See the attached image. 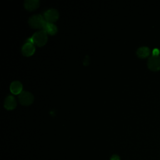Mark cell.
Returning <instances> with one entry per match:
<instances>
[{
  "label": "cell",
  "mask_w": 160,
  "mask_h": 160,
  "mask_svg": "<svg viewBox=\"0 0 160 160\" xmlns=\"http://www.w3.org/2000/svg\"><path fill=\"white\" fill-rule=\"evenodd\" d=\"M151 50L148 46H141L136 50V54L140 58H145L150 54Z\"/></svg>",
  "instance_id": "obj_10"
},
{
  "label": "cell",
  "mask_w": 160,
  "mask_h": 160,
  "mask_svg": "<svg viewBox=\"0 0 160 160\" xmlns=\"http://www.w3.org/2000/svg\"><path fill=\"white\" fill-rule=\"evenodd\" d=\"M44 18L46 21L52 23L58 20L59 18V12L56 9L51 8L44 12Z\"/></svg>",
  "instance_id": "obj_5"
},
{
  "label": "cell",
  "mask_w": 160,
  "mask_h": 160,
  "mask_svg": "<svg viewBox=\"0 0 160 160\" xmlns=\"http://www.w3.org/2000/svg\"><path fill=\"white\" fill-rule=\"evenodd\" d=\"M39 1L38 0H26L24 2V8L29 11H32L39 7Z\"/></svg>",
  "instance_id": "obj_9"
},
{
  "label": "cell",
  "mask_w": 160,
  "mask_h": 160,
  "mask_svg": "<svg viewBox=\"0 0 160 160\" xmlns=\"http://www.w3.org/2000/svg\"><path fill=\"white\" fill-rule=\"evenodd\" d=\"M18 99L22 105L28 106L32 103L34 96L30 92L23 91L18 95Z\"/></svg>",
  "instance_id": "obj_3"
},
{
  "label": "cell",
  "mask_w": 160,
  "mask_h": 160,
  "mask_svg": "<svg viewBox=\"0 0 160 160\" xmlns=\"http://www.w3.org/2000/svg\"><path fill=\"white\" fill-rule=\"evenodd\" d=\"M159 53H160L159 49L158 48H154V49L152 50V55H154V56H159Z\"/></svg>",
  "instance_id": "obj_12"
},
{
  "label": "cell",
  "mask_w": 160,
  "mask_h": 160,
  "mask_svg": "<svg viewBox=\"0 0 160 160\" xmlns=\"http://www.w3.org/2000/svg\"><path fill=\"white\" fill-rule=\"evenodd\" d=\"M22 90V85L21 82L14 81L10 85V91L14 94H19Z\"/></svg>",
  "instance_id": "obj_8"
},
{
  "label": "cell",
  "mask_w": 160,
  "mask_h": 160,
  "mask_svg": "<svg viewBox=\"0 0 160 160\" xmlns=\"http://www.w3.org/2000/svg\"><path fill=\"white\" fill-rule=\"evenodd\" d=\"M28 22L32 28L43 29L46 20L41 14H34L29 18Z\"/></svg>",
  "instance_id": "obj_2"
},
{
  "label": "cell",
  "mask_w": 160,
  "mask_h": 160,
  "mask_svg": "<svg viewBox=\"0 0 160 160\" xmlns=\"http://www.w3.org/2000/svg\"><path fill=\"white\" fill-rule=\"evenodd\" d=\"M21 51L24 56H30L34 54L35 51V47L32 43L27 42L22 46Z\"/></svg>",
  "instance_id": "obj_6"
},
{
  "label": "cell",
  "mask_w": 160,
  "mask_h": 160,
  "mask_svg": "<svg viewBox=\"0 0 160 160\" xmlns=\"http://www.w3.org/2000/svg\"><path fill=\"white\" fill-rule=\"evenodd\" d=\"M4 108L8 110H12L16 106V101L13 96L9 95L6 97L4 103Z\"/></svg>",
  "instance_id": "obj_7"
},
{
  "label": "cell",
  "mask_w": 160,
  "mask_h": 160,
  "mask_svg": "<svg viewBox=\"0 0 160 160\" xmlns=\"http://www.w3.org/2000/svg\"><path fill=\"white\" fill-rule=\"evenodd\" d=\"M48 41L47 32L44 30H41L33 34L32 37L28 39V42L35 44L38 46H44Z\"/></svg>",
  "instance_id": "obj_1"
},
{
  "label": "cell",
  "mask_w": 160,
  "mask_h": 160,
  "mask_svg": "<svg viewBox=\"0 0 160 160\" xmlns=\"http://www.w3.org/2000/svg\"><path fill=\"white\" fill-rule=\"evenodd\" d=\"M111 160H121V159H120V158L119 156L114 154L111 158Z\"/></svg>",
  "instance_id": "obj_13"
},
{
  "label": "cell",
  "mask_w": 160,
  "mask_h": 160,
  "mask_svg": "<svg viewBox=\"0 0 160 160\" xmlns=\"http://www.w3.org/2000/svg\"><path fill=\"white\" fill-rule=\"evenodd\" d=\"M148 68L153 71L160 70V56H151L148 60Z\"/></svg>",
  "instance_id": "obj_4"
},
{
  "label": "cell",
  "mask_w": 160,
  "mask_h": 160,
  "mask_svg": "<svg viewBox=\"0 0 160 160\" xmlns=\"http://www.w3.org/2000/svg\"><path fill=\"white\" fill-rule=\"evenodd\" d=\"M43 30L51 35H54L57 32L58 28L53 23L46 21L43 27Z\"/></svg>",
  "instance_id": "obj_11"
}]
</instances>
